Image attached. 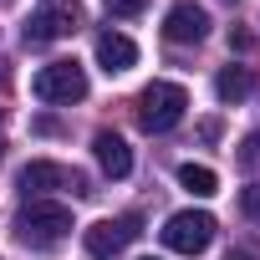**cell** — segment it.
I'll list each match as a JSON object with an SVG mask.
<instances>
[{"instance_id":"obj_4","label":"cell","mask_w":260,"mask_h":260,"mask_svg":"<svg viewBox=\"0 0 260 260\" xmlns=\"http://www.w3.org/2000/svg\"><path fill=\"white\" fill-rule=\"evenodd\" d=\"M138 235H143V219H138V214H117V219H97V224L82 235V245H87L92 260H112V255H122L127 245H133Z\"/></svg>"},{"instance_id":"obj_5","label":"cell","mask_w":260,"mask_h":260,"mask_svg":"<svg viewBox=\"0 0 260 260\" xmlns=\"http://www.w3.org/2000/svg\"><path fill=\"white\" fill-rule=\"evenodd\" d=\"M31 92H36L41 102H82V97H87V72H82L77 61H51V67L36 72Z\"/></svg>"},{"instance_id":"obj_7","label":"cell","mask_w":260,"mask_h":260,"mask_svg":"<svg viewBox=\"0 0 260 260\" xmlns=\"http://www.w3.org/2000/svg\"><path fill=\"white\" fill-rule=\"evenodd\" d=\"M77 26H82V6L77 0H56V6H46L26 21V46H51V41L72 36Z\"/></svg>"},{"instance_id":"obj_15","label":"cell","mask_w":260,"mask_h":260,"mask_svg":"<svg viewBox=\"0 0 260 260\" xmlns=\"http://www.w3.org/2000/svg\"><path fill=\"white\" fill-rule=\"evenodd\" d=\"M240 209H245V214H250V219L260 224V184H250V189L240 194Z\"/></svg>"},{"instance_id":"obj_20","label":"cell","mask_w":260,"mask_h":260,"mask_svg":"<svg viewBox=\"0 0 260 260\" xmlns=\"http://www.w3.org/2000/svg\"><path fill=\"white\" fill-rule=\"evenodd\" d=\"M0 6H11V0H0Z\"/></svg>"},{"instance_id":"obj_9","label":"cell","mask_w":260,"mask_h":260,"mask_svg":"<svg viewBox=\"0 0 260 260\" xmlns=\"http://www.w3.org/2000/svg\"><path fill=\"white\" fill-rule=\"evenodd\" d=\"M92 153H97V164H102L107 179H127V174H133V148H127L117 133H107V127L92 138Z\"/></svg>"},{"instance_id":"obj_19","label":"cell","mask_w":260,"mask_h":260,"mask_svg":"<svg viewBox=\"0 0 260 260\" xmlns=\"http://www.w3.org/2000/svg\"><path fill=\"white\" fill-rule=\"evenodd\" d=\"M224 260H255V255H250V250H230Z\"/></svg>"},{"instance_id":"obj_18","label":"cell","mask_w":260,"mask_h":260,"mask_svg":"<svg viewBox=\"0 0 260 260\" xmlns=\"http://www.w3.org/2000/svg\"><path fill=\"white\" fill-rule=\"evenodd\" d=\"M11 87V61H0V92Z\"/></svg>"},{"instance_id":"obj_10","label":"cell","mask_w":260,"mask_h":260,"mask_svg":"<svg viewBox=\"0 0 260 260\" xmlns=\"http://www.w3.org/2000/svg\"><path fill=\"white\" fill-rule=\"evenodd\" d=\"M97 61H102V72H127L138 61V46L127 41L122 31H102L97 36Z\"/></svg>"},{"instance_id":"obj_6","label":"cell","mask_w":260,"mask_h":260,"mask_svg":"<svg viewBox=\"0 0 260 260\" xmlns=\"http://www.w3.org/2000/svg\"><path fill=\"white\" fill-rule=\"evenodd\" d=\"M51 189H72V194H92V189H87V179H82L77 169H67V164H51V158H36V164H26V169H21V194H26V199H41V194H51Z\"/></svg>"},{"instance_id":"obj_2","label":"cell","mask_w":260,"mask_h":260,"mask_svg":"<svg viewBox=\"0 0 260 260\" xmlns=\"http://www.w3.org/2000/svg\"><path fill=\"white\" fill-rule=\"evenodd\" d=\"M184 107H189V92L179 82H148L138 92V127L143 133H169V127L184 122Z\"/></svg>"},{"instance_id":"obj_1","label":"cell","mask_w":260,"mask_h":260,"mask_svg":"<svg viewBox=\"0 0 260 260\" xmlns=\"http://www.w3.org/2000/svg\"><path fill=\"white\" fill-rule=\"evenodd\" d=\"M72 235V209L67 204H51V199H26L21 214H16V240L26 250H51Z\"/></svg>"},{"instance_id":"obj_12","label":"cell","mask_w":260,"mask_h":260,"mask_svg":"<svg viewBox=\"0 0 260 260\" xmlns=\"http://www.w3.org/2000/svg\"><path fill=\"white\" fill-rule=\"evenodd\" d=\"M179 184H184L189 194L209 199V194L219 189V174H214V169H204V164H179Z\"/></svg>"},{"instance_id":"obj_11","label":"cell","mask_w":260,"mask_h":260,"mask_svg":"<svg viewBox=\"0 0 260 260\" xmlns=\"http://www.w3.org/2000/svg\"><path fill=\"white\" fill-rule=\"evenodd\" d=\"M214 92H219V102H245L255 92V72L250 67H224L214 77Z\"/></svg>"},{"instance_id":"obj_14","label":"cell","mask_w":260,"mask_h":260,"mask_svg":"<svg viewBox=\"0 0 260 260\" xmlns=\"http://www.w3.org/2000/svg\"><path fill=\"white\" fill-rule=\"evenodd\" d=\"M107 16H143L148 11V0H102Z\"/></svg>"},{"instance_id":"obj_16","label":"cell","mask_w":260,"mask_h":260,"mask_svg":"<svg viewBox=\"0 0 260 260\" xmlns=\"http://www.w3.org/2000/svg\"><path fill=\"white\" fill-rule=\"evenodd\" d=\"M250 46H255V36L240 31V26H230V51H250Z\"/></svg>"},{"instance_id":"obj_13","label":"cell","mask_w":260,"mask_h":260,"mask_svg":"<svg viewBox=\"0 0 260 260\" xmlns=\"http://www.w3.org/2000/svg\"><path fill=\"white\" fill-rule=\"evenodd\" d=\"M235 164L245 169V174H260V127H255V133L240 143V153H235Z\"/></svg>"},{"instance_id":"obj_8","label":"cell","mask_w":260,"mask_h":260,"mask_svg":"<svg viewBox=\"0 0 260 260\" xmlns=\"http://www.w3.org/2000/svg\"><path fill=\"white\" fill-rule=\"evenodd\" d=\"M164 36H169L174 46H194V41H204V36H209V11L194 6V0L169 6V16H164Z\"/></svg>"},{"instance_id":"obj_3","label":"cell","mask_w":260,"mask_h":260,"mask_svg":"<svg viewBox=\"0 0 260 260\" xmlns=\"http://www.w3.org/2000/svg\"><path fill=\"white\" fill-rule=\"evenodd\" d=\"M214 214H204V209H179V214H169V224L158 230L164 235V245L174 250V255H204L209 245H214Z\"/></svg>"},{"instance_id":"obj_17","label":"cell","mask_w":260,"mask_h":260,"mask_svg":"<svg viewBox=\"0 0 260 260\" xmlns=\"http://www.w3.org/2000/svg\"><path fill=\"white\" fill-rule=\"evenodd\" d=\"M199 138H204V143H214V138H219V117H209V122H199Z\"/></svg>"}]
</instances>
